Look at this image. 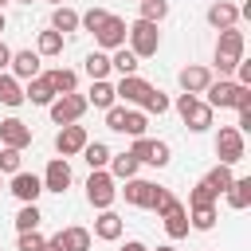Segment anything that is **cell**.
<instances>
[{
	"label": "cell",
	"mask_w": 251,
	"mask_h": 251,
	"mask_svg": "<svg viewBox=\"0 0 251 251\" xmlns=\"http://www.w3.org/2000/svg\"><path fill=\"white\" fill-rule=\"evenodd\" d=\"M8 192L20 200V204H35L39 196H43V180L35 176V173H12V184H8Z\"/></svg>",
	"instance_id": "10"
},
{
	"label": "cell",
	"mask_w": 251,
	"mask_h": 251,
	"mask_svg": "<svg viewBox=\"0 0 251 251\" xmlns=\"http://www.w3.org/2000/svg\"><path fill=\"white\" fill-rule=\"evenodd\" d=\"M216 220H220L216 204H200V208H188V227H196V231H212V227H216Z\"/></svg>",
	"instance_id": "28"
},
{
	"label": "cell",
	"mask_w": 251,
	"mask_h": 251,
	"mask_svg": "<svg viewBox=\"0 0 251 251\" xmlns=\"http://www.w3.org/2000/svg\"><path fill=\"white\" fill-rule=\"evenodd\" d=\"M216 157H220V165H239L247 157V141H243V133L235 126H220V133H216Z\"/></svg>",
	"instance_id": "4"
},
{
	"label": "cell",
	"mask_w": 251,
	"mask_h": 251,
	"mask_svg": "<svg viewBox=\"0 0 251 251\" xmlns=\"http://www.w3.org/2000/svg\"><path fill=\"white\" fill-rule=\"evenodd\" d=\"M0 102L4 106H24V82L16 78V75H8V71H0Z\"/></svg>",
	"instance_id": "26"
},
{
	"label": "cell",
	"mask_w": 251,
	"mask_h": 251,
	"mask_svg": "<svg viewBox=\"0 0 251 251\" xmlns=\"http://www.w3.org/2000/svg\"><path fill=\"white\" fill-rule=\"evenodd\" d=\"M51 4H63V0H51Z\"/></svg>",
	"instance_id": "53"
},
{
	"label": "cell",
	"mask_w": 251,
	"mask_h": 251,
	"mask_svg": "<svg viewBox=\"0 0 251 251\" xmlns=\"http://www.w3.org/2000/svg\"><path fill=\"white\" fill-rule=\"evenodd\" d=\"M106 16H110L106 8H90V12H82V16H78V27H82V31H98Z\"/></svg>",
	"instance_id": "41"
},
{
	"label": "cell",
	"mask_w": 251,
	"mask_h": 251,
	"mask_svg": "<svg viewBox=\"0 0 251 251\" xmlns=\"http://www.w3.org/2000/svg\"><path fill=\"white\" fill-rule=\"evenodd\" d=\"M16 247H20V251H39V247H43V235H39V227H31V231H20Z\"/></svg>",
	"instance_id": "42"
},
{
	"label": "cell",
	"mask_w": 251,
	"mask_h": 251,
	"mask_svg": "<svg viewBox=\"0 0 251 251\" xmlns=\"http://www.w3.org/2000/svg\"><path fill=\"white\" fill-rule=\"evenodd\" d=\"M47 110H51V122H55V126H71V122H78V118L86 114V98H82L78 90H71V94H55Z\"/></svg>",
	"instance_id": "5"
},
{
	"label": "cell",
	"mask_w": 251,
	"mask_h": 251,
	"mask_svg": "<svg viewBox=\"0 0 251 251\" xmlns=\"http://www.w3.org/2000/svg\"><path fill=\"white\" fill-rule=\"evenodd\" d=\"M8 63H12V47L0 39V71H8Z\"/></svg>",
	"instance_id": "45"
},
{
	"label": "cell",
	"mask_w": 251,
	"mask_h": 251,
	"mask_svg": "<svg viewBox=\"0 0 251 251\" xmlns=\"http://www.w3.org/2000/svg\"><path fill=\"white\" fill-rule=\"evenodd\" d=\"M82 161H86L90 169H106V165H110V145H106V141H86V145H82Z\"/></svg>",
	"instance_id": "30"
},
{
	"label": "cell",
	"mask_w": 251,
	"mask_h": 251,
	"mask_svg": "<svg viewBox=\"0 0 251 251\" xmlns=\"http://www.w3.org/2000/svg\"><path fill=\"white\" fill-rule=\"evenodd\" d=\"M149 86H153V82H145L141 75H122L118 86H114V94H118L126 106H141V98L149 94Z\"/></svg>",
	"instance_id": "13"
},
{
	"label": "cell",
	"mask_w": 251,
	"mask_h": 251,
	"mask_svg": "<svg viewBox=\"0 0 251 251\" xmlns=\"http://www.w3.org/2000/svg\"><path fill=\"white\" fill-rule=\"evenodd\" d=\"M90 137H86V126H59V133H55V153L59 157H78L82 153V145H86Z\"/></svg>",
	"instance_id": "6"
},
{
	"label": "cell",
	"mask_w": 251,
	"mask_h": 251,
	"mask_svg": "<svg viewBox=\"0 0 251 251\" xmlns=\"http://www.w3.org/2000/svg\"><path fill=\"white\" fill-rule=\"evenodd\" d=\"M169 161H173V149H169V141H153V145H149V161H145V165H153V169H165Z\"/></svg>",
	"instance_id": "39"
},
{
	"label": "cell",
	"mask_w": 251,
	"mask_h": 251,
	"mask_svg": "<svg viewBox=\"0 0 251 251\" xmlns=\"http://www.w3.org/2000/svg\"><path fill=\"white\" fill-rule=\"evenodd\" d=\"M118 251H149V247H145V243H141V239H126V243H122V247H118Z\"/></svg>",
	"instance_id": "46"
},
{
	"label": "cell",
	"mask_w": 251,
	"mask_h": 251,
	"mask_svg": "<svg viewBox=\"0 0 251 251\" xmlns=\"http://www.w3.org/2000/svg\"><path fill=\"white\" fill-rule=\"evenodd\" d=\"M204 102L212 106V110H235V94H239V82H231V78H212L208 86H204Z\"/></svg>",
	"instance_id": "9"
},
{
	"label": "cell",
	"mask_w": 251,
	"mask_h": 251,
	"mask_svg": "<svg viewBox=\"0 0 251 251\" xmlns=\"http://www.w3.org/2000/svg\"><path fill=\"white\" fill-rule=\"evenodd\" d=\"M51 98H55V90H51V82H47L43 75H35V78L24 82V102H31V106H51Z\"/></svg>",
	"instance_id": "22"
},
{
	"label": "cell",
	"mask_w": 251,
	"mask_h": 251,
	"mask_svg": "<svg viewBox=\"0 0 251 251\" xmlns=\"http://www.w3.org/2000/svg\"><path fill=\"white\" fill-rule=\"evenodd\" d=\"M153 192H157V184L153 180H141V176H129L126 188H122L126 204H133V208H153Z\"/></svg>",
	"instance_id": "15"
},
{
	"label": "cell",
	"mask_w": 251,
	"mask_h": 251,
	"mask_svg": "<svg viewBox=\"0 0 251 251\" xmlns=\"http://www.w3.org/2000/svg\"><path fill=\"white\" fill-rule=\"evenodd\" d=\"M39 180H43V192H59V196H63V192L71 188V180H75V176H71V165H67V157H51Z\"/></svg>",
	"instance_id": "7"
},
{
	"label": "cell",
	"mask_w": 251,
	"mask_h": 251,
	"mask_svg": "<svg viewBox=\"0 0 251 251\" xmlns=\"http://www.w3.org/2000/svg\"><path fill=\"white\" fill-rule=\"evenodd\" d=\"M145 126H149V114H145V110H129V106H126L122 133H129V137H145Z\"/></svg>",
	"instance_id": "32"
},
{
	"label": "cell",
	"mask_w": 251,
	"mask_h": 251,
	"mask_svg": "<svg viewBox=\"0 0 251 251\" xmlns=\"http://www.w3.org/2000/svg\"><path fill=\"white\" fill-rule=\"evenodd\" d=\"M35 51H39V55H63V31H55V27L39 31V39H35Z\"/></svg>",
	"instance_id": "34"
},
{
	"label": "cell",
	"mask_w": 251,
	"mask_h": 251,
	"mask_svg": "<svg viewBox=\"0 0 251 251\" xmlns=\"http://www.w3.org/2000/svg\"><path fill=\"white\" fill-rule=\"evenodd\" d=\"M208 24H212L216 31H224V27H235V24H239V8H235L231 0H216V4L208 8Z\"/></svg>",
	"instance_id": "18"
},
{
	"label": "cell",
	"mask_w": 251,
	"mask_h": 251,
	"mask_svg": "<svg viewBox=\"0 0 251 251\" xmlns=\"http://www.w3.org/2000/svg\"><path fill=\"white\" fill-rule=\"evenodd\" d=\"M176 82H180V90H184V94H204V86L212 82V71H208L204 63H188V67H180Z\"/></svg>",
	"instance_id": "12"
},
{
	"label": "cell",
	"mask_w": 251,
	"mask_h": 251,
	"mask_svg": "<svg viewBox=\"0 0 251 251\" xmlns=\"http://www.w3.org/2000/svg\"><path fill=\"white\" fill-rule=\"evenodd\" d=\"M16 4H35V0H16Z\"/></svg>",
	"instance_id": "50"
},
{
	"label": "cell",
	"mask_w": 251,
	"mask_h": 251,
	"mask_svg": "<svg viewBox=\"0 0 251 251\" xmlns=\"http://www.w3.org/2000/svg\"><path fill=\"white\" fill-rule=\"evenodd\" d=\"M20 161H24V149H12V145H0V173H20Z\"/></svg>",
	"instance_id": "38"
},
{
	"label": "cell",
	"mask_w": 251,
	"mask_h": 251,
	"mask_svg": "<svg viewBox=\"0 0 251 251\" xmlns=\"http://www.w3.org/2000/svg\"><path fill=\"white\" fill-rule=\"evenodd\" d=\"M122 118H126V106H118V102H114V106L106 110V129H114V133H122Z\"/></svg>",
	"instance_id": "43"
},
{
	"label": "cell",
	"mask_w": 251,
	"mask_h": 251,
	"mask_svg": "<svg viewBox=\"0 0 251 251\" xmlns=\"http://www.w3.org/2000/svg\"><path fill=\"white\" fill-rule=\"evenodd\" d=\"M82 98H86V106H94V110H110V106L118 102L110 78H90V94H82Z\"/></svg>",
	"instance_id": "16"
},
{
	"label": "cell",
	"mask_w": 251,
	"mask_h": 251,
	"mask_svg": "<svg viewBox=\"0 0 251 251\" xmlns=\"http://www.w3.org/2000/svg\"><path fill=\"white\" fill-rule=\"evenodd\" d=\"M55 239H59V247L63 251H90V231L86 227H78V224H71V227H63V231H55Z\"/></svg>",
	"instance_id": "20"
},
{
	"label": "cell",
	"mask_w": 251,
	"mask_h": 251,
	"mask_svg": "<svg viewBox=\"0 0 251 251\" xmlns=\"http://www.w3.org/2000/svg\"><path fill=\"white\" fill-rule=\"evenodd\" d=\"M204 184H208L216 196H224V192H227V184H231V165H216V169L204 176Z\"/></svg>",
	"instance_id": "36"
},
{
	"label": "cell",
	"mask_w": 251,
	"mask_h": 251,
	"mask_svg": "<svg viewBox=\"0 0 251 251\" xmlns=\"http://www.w3.org/2000/svg\"><path fill=\"white\" fill-rule=\"evenodd\" d=\"M149 145H153V137H133V149H129V153L145 165V161H149Z\"/></svg>",
	"instance_id": "44"
},
{
	"label": "cell",
	"mask_w": 251,
	"mask_h": 251,
	"mask_svg": "<svg viewBox=\"0 0 251 251\" xmlns=\"http://www.w3.org/2000/svg\"><path fill=\"white\" fill-rule=\"evenodd\" d=\"M122 231H126L122 216H118V212H110V208H102V212H98V220H94V235H98V239H106V243H114V239H122Z\"/></svg>",
	"instance_id": "17"
},
{
	"label": "cell",
	"mask_w": 251,
	"mask_h": 251,
	"mask_svg": "<svg viewBox=\"0 0 251 251\" xmlns=\"http://www.w3.org/2000/svg\"><path fill=\"white\" fill-rule=\"evenodd\" d=\"M82 71H86L90 78H110V55H106V51H90V55L82 59Z\"/></svg>",
	"instance_id": "31"
},
{
	"label": "cell",
	"mask_w": 251,
	"mask_h": 251,
	"mask_svg": "<svg viewBox=\"0 0 251 251\" xmlns=\"http://www.w3.org/2000/svg\"><path fill=\"white\" fill-rule=\"evenodd\" d=\"M224 196H227V208H235V212L251 208V176H231Z\"/></svg>",
	"instance_id": "23"
},
{
	"label": "cell",
	"mask_w": 251,
	"mask_h": 251,
	"mask_svg": "<svg viewBox=\"0 0 251 251\" xmlns=\"http://www.w3.org/2000/svg\"><path fill=\"white\" fill-rule=\"evenodd\" d=\"M0 188H4V173H0Z\"/></svg>",
	"instance_id": "52"
},
{
	"label": "cell",
	"mask_w": 251,
	"mask_h": 251,
	"mask_svg": "<svg viewBox=\"0 0 251 251\" xmlns=\"http://www.w3.org/2000/svg\"><path fill=\"white\" fill-rule=\"evenodd\" d=\"M39 251H63V247H59V239L51 235V239H43V247H39Z\"/></svg>",
	"instance_id": "47"
},
{
	"label": "cell",
	"mask_w": 251,
	"mask_h": 251,
	"mask_svg": "<svg viewBox=\"0 0 251 251\" xmlns=\"http://www.w3.org/2000/svg\"><path fill=\"white\" fill-rule=\"evenodd\" d=\"M39 224H43L39 204H24V208L16 212V231H31V227H39Z\"/></svg>",
	"instance_id": "37"
},
{
	"label": "cell",
	"mask_w": 251,
	"mask_h": 251,
	"mask_svg": "<svg viewBox=\"0 0 251 251\" xmlns=\"http://www.w3.org/2000/svg\"><path fill=\"white\" fill-rule=\"evenodd\" d=\"M169 106H173V102H169V94H165V90H157V86H149V94L141 98V110H145V114H157V118H161V114H169Z\"/></svg>",
	"instance_id": "35"
},
{
	"label": "cell",
	"mask_w": 251,
	"mask_h": 251,
	"mask_svg": "<svg viewBox=\"0 0 251 251\" xmlns=\"http://www.w3.org/2000/svg\"><path fill=\"white\" fill-rule=\"evenodd\" d=\"M157 251H176V247H173V243H161V247H157Z\"/></svg>",
	"instance_id": "48"
},
{
	"label": "cell",
	"mask_w": 251,
	"mask_h": 251,
	"mask_svg": "<svg viewBox=\"0 0 251 251\" xmlns=\"http://www.w3.org/2000/svg\"><path fill=\"white\" fill-rule=\"evenodd\" d=\"M126 27H129V24H126L122 16H114V12H110V16L102 20V27L94 31V39H98V47H102V51H114V47H126Z\"/></svg>",
	"instance_id": "8"
},
{
	"label": "cell",
	"mask_w": 251,
	"mask_h": 251,
	"mask_svg": "<svg viewBox=\"0 0 251 251\" xmlns=\"http://www.w3.org/2000/svg\"><path fill=\"white\" fill-rule=\"evenodd\" d=\"M243 47H247V39L239 27H224L216 39V55H227V59H243Z\"/></svg>",
	"instance_id": "19"
},
{
	"label": "cell",
	"mask_w": 251,
	"mask_h": 251,
	"mask_svg": "<svg viewBox=\"0 0 251 251\" xmlns=\"http://www.w3.org/2000/svg\"><path fill=\"white\" fill-rule=\"evenodd\" d=\"M4 27H8V20H4V12H0V31H4Z\"/></svg>",
	"instance_id": "49"
},
{
	"label": "cell",
	"mask_w": 251,
	"mask_h": 251,
	"mask_svg": "<svg viewBox=\"0 0 251 251\" xmlns=\"http://www.w3.org/2000/svg\"><path fill=\"white\" fill-rule=\"evenodd\" d=\"M114 196H118V180L110 176V169H90V176H86V204L102 212V208L114 204Z\"/></svg>",
	"instance_id": "3"
},
{
	"label": "cell",
	"mask_w": 251,
	"mask_h": 251,
	"mask_svg": "<svg viewBox=\"0 0 251 251\" xmlns=\"http://www.w3.org/2000/svg\"><path fill=\"white\" fill-rule=\"evenodd\" d=\"M126 39H129V51H133L137 59H149V55L161 51V31H157V24H149V20H133V24L126 27Z\"/></svg>",
	"instance_id": "2"
},
{
	"label": "cell",
	"mask_w": 251,
	"mask_h": 251,
	"mask_svg": "<svg viewBox=\"0 0 251 251\" xmlns=\"http://www.w3.org/2000/svg\"><path fill=\"white\" fill-rule=\"evenodd\" d=\"M51 27H55V31H63V35L78 31V12H75V8H67V4H55V12H51Z\"/></svg>",
	"instance_id": "29"
},
{
	"label": "cell",
	"mask_w": 251,
	"mask_h": 251,
	"mask_svg": "<svg viewBox=\"0 0 251 251\" xmlns=\"http://www.w3.org/2000/svg\"><path fill=\"white\" fill-rule=\"evenodd\" d=\"M39 75L51 82L55 94H71V90H78V75H75L71 67H51V71H39Z\"/></svg>",
	"instance_id": "21"
},
{
	"label": "cell",
	"mask_w": 251,
	"mask_h": 251,
	"mask_svg": "<svg viewBox=\"0 0 251 251\" xmlns=\"http://www.w3.org/2000/svg\"><path fill=\"white\" fill-rule=\"evenodd\" d=\"M4 4H12V0H0V12H4Z\"/></svg>",
	"instance_id": "51"
},
{
	"label": "cell",
	"mask_w": 251,
	"mask_h": 251,
	"mask_svg": "<svg viewBox=\"0 0 251 251\" xmlns=\"http://www.w3.org/2000/svg\"><path fill=\"white\" fill-rule=\"evenodd\" d=\"M165 16H169V0H137V20L161 24Z\"/></svg>",
	"instance_id": "33"
},
{
	"label": "cell",
	"mask_w": 251,
	"mask_h": 251,
	"mask_svg": "<svg viewBox=\"0 0 251 251\" xmlns=\"http://www.w3.org/2000/svg\"><path fill=\"white\" fill-rule=\"evenodd\" d=\"M0 145L27 149V145H31V126L20 122V118H4V122H0Z\"/></svg>",
	"instance_id": "14"
},
{
	"label": "cell",
	"mask_w": 251,
	"mask_h": 251,
	"mask_svg": "<svg viewBox=\"0 0 251 251\" xmlns=\"http://www.w3.org/2000/svg\"><path fill=\"white\" fill-rule=\"evenodd\" d=\"M176 114H180V122L192 129V133H204V129H212V118H216V110L200 98V94H176Z\"/></svg>",
	"instance_id": "1"
},
{
	"label": "cell",
	"mask_w": 251,
	"mask_h": 251,
	"mask_svg": "<svg viewBox=\"0 0 251 251\" xmlns=\"http://www.w3.org/2000/svg\"><path fill=\"white\" fill-rule=\"evenodd\" d=\"M39 51H31V47H24V51H12V63H8V75H16L20 82H27V78H35L39 75Z\"/></svg>",
	"instance_id": "11"
},
{
	"label": "cell",
	"mask_w": 251,
	"mask_h": 251,
	"mask_svg": "<svg viewBox=\"0 0 251 251\" xmlns=\"http://www.w3.org/2000/svg\"><path fill=\"white\" fill-rule=\"evenodd\" d=\"M137 67H141V59H137L129 47H114V51H110V71H118V75H137Z\"/></svg>",
	"instance_id": "27"
},
{
	"label": "cell",
	"mask_w": 251,
	"mask_h": 251,
	"mask_svg": "<svg viewBox=\"0 0 251 251\" xmlns=\"http://www.w3.org/2000/svg\"><path fill=\"white\" fill-rule=\"evenodd\" d=\"M110 176L114 180H129V176H137V169H141V161L133 157V153H110Z\"/></svg>",
	"instance_id": "24"
},
{
	"label": "cell",
	"mask_w": 251,
	"mask_h": 251,
	"mask_svg": "<svg viewBox=\"0 0 251 251\" xmlns=\"http://www.w3.org/2000/svg\"><path fill=\"white\" fill-rule=\"evenodd\" d=\"M161 220H165V235H169V239H184V235H188V208H184V204L169 208Z\"/></svg>",
	"instance_id": "25"
},
{
	"label": "cell",
	"mask_w": 251,
	"mask_h": 251,
	"mask_svg": "<svg viewBox=\"0 0 251 251\" xmlns=\"http://www.w3.org/2000/svg\"><path fill=\"white\" fill-rule=\"evenodd\" d=\"M216 200H220V196H216V192H212L204 180H200V184H192V192H188V208H200V204H216Z\"/></svg>",
	"instance_id": "40"
}]
</instances>
